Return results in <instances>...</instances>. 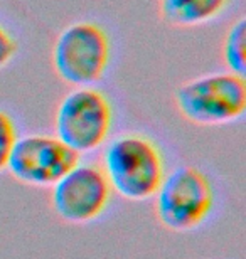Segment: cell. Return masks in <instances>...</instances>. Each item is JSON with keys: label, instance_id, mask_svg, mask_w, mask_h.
<instances>
[{"label": "cell", "instance_id": "52a82bcc", "mask_svg": "<svg viewBox=\"0 0 246 259\" xmlns=\"http://www.w3.org/2000/svg\"><path fill=\"white\" fill-rule=\"evenodd\" d=\"M81 162V155L56 135L32 133L19 137L7 170L17 182L29 187L51 189Z\"/></svg>", "mask_w": 246, "mask_h": 259}, {"label": "cell", "instance_id": "6da1fadb", "mask_svg": "<svg viewBox=\"0 0 246 259\" xmlns=\"http://www.w3.org/2000/svg\"><path fill=\"white\" fill-rule=\"evenodd\" d=\"M99 165L115 195L132 202L154 199L169 172L160 145L138 132L110 138L103 147Z\"/></svg>", "mask_w": 246, "mask_h": 259}, {"label": "cell", "instance_id": "9c48e42d", "mask_svg": "<svg viewBox=\"0 0 246 259\" xmlns=\"http://www.w3.org/2000/svg\"><path fill=\"white\" fill-rule=\"evenodd\" d=\"M246 20L239 19L228 29L223 39V61L228 71L244 76L246 72Z\"/></svg>", "mask_w": 246, "mask_h": 259}, {"label": "cell", "instance_id": "3957f363", "mask_svg": "<svg viewBox=\"0 0 246 259\" xmlns=\"http://www.w3.org/2000/svg\"><path fill=\"white\" fill-rule=\"evenodd\" d=\"M174 103L182 118L194 125H229L246 111L244 76L231 71L197 76L177 88Z\"/></svg>", "mask_w": 246, "mask_h": 259}, {"label": "cell", "instance_id": "7a4b0ae2", "mask_svg": "<svg viewBox=\"0 0 246 259\" xmlns=\"http://www.w3.org/2000/svg\"><path fill=\"white\" fill-rule=\"evenodd\" d=\"M218 200L216 184L206 170L196 165H181L167 172L154 195V210L165 229L192 232L213 219Z\"/></svg>", "mask_w": 246, "mask_h": 259}, {"label": "cell", "instance_id": "8fae6325", "mask_svg": "<svg viewBox=\"0 0 246 259\" xmlns=\"http://www.w3.org/2000/svg\"><path fill=\"white\" fill-rule=\"evenodd\" d=\"M17 40L4 25H0V69H4L17 54Z\"/></svg>", "mask_w": 246, "mask_h": 259}, {"label": "cell", "instance_id": "ba28073f", "mask_svg": "<svg viewBox=\"0 0 246 259\" xmlns=\"http://www.w3.org/2000/svg\"><path fill=\"white\" fill-rule=\"evenodd\" d=\"M231 0H160L162 19L175 27H197L224 14Z\"/></svg>", "mask_w": 246, "mask_h": 259}, {"label": "cell", "instance_id": "30bf717a", "mask_svg": "<svg viewBox=\"0 0 246 259\" xmlns=\"http://www.w3.org/2000/svg\"><path fill=\"white\" fill-rule=\"evenodd\" d=\"M19 140V130L14 118L0 108V174L7 170L9 158L12 155L15 142Z\"/></svg>", "mask_w": 246, "mask_h": 259}, {"label": "cell", "instance_id": "8992f818", "mask_svg": "<svg viewBox=\"0 0 246 259\" xmlns=\"http://www.w3.org/2000/svg\"><path fill=\"white\" fill-rule=\"evenodd\" d=\"M52 210L61 221L86 226L107 214L113 200V189L101 165L80 162L54 187H51Z\"/></svg>", "mask_w": 246, "mask_h": 259}, {"label": "cell", "instance_id": "277c9868", "mask_svg": "<svg viewBox=\"0 0 246 259\" xmlns=\"http://www.w3.org/2000/svg\"><path fill=\"white\" fill-rule=\"evenodd\" d=\"M112 100L96 86L75 88L57 105L54 135L76 153L103 148L113 130Z\"/></svg>", "mask_w": 246, "mask_h": 259}, {"label": "cell", "instance_id": "5b68a950", "mask_svg": "<svg viewBox=\"0 0 246 259\" xmlns=\"http://www.w3.org/2000/svg\"><path fill=\"white\" fill-rule=\"evenodd\" d=\"M110 59V35L91 20H78L64 27L52 48L56 74L75 88L96 86L107 74Z\"/></svg>", "mask_w": 246, "mask_h": 259}]
</instances>
